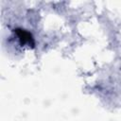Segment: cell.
Listing matches in <instances>:
<instances>
[{"instance_id": "6da1fadb", "label": "cell", "mask_w": 121, "mask_h": 121, "mask_svg": "<svg viewBox=\"0 0 121 121\" xmlns=\"http://www.w3.org/2000/svg\"><path fill=\"white\" fill-rule=\"evenodd\" d=\"M16 32H17L18 37L21 40V43L23 44L28 43V44H32L33 45V39H32L31 35L28 32H26L25 30H22V29H17Z\"/></svg>"}]
</instances>
